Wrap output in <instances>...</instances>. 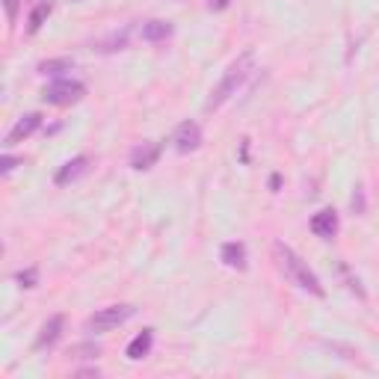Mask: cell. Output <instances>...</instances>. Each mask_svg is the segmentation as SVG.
Segmentation results:
<instances>
[{
    "mask_svg": "<svg viewBox=\"0 0 379 379\" xmlns=\"http://www.w3.org/2000/svg\"><path fill=\"white\" fill-rule=\"evenodd\" d=\"M137 314L134 305H107V309H98L92 317L86 320V329L89 332H110V329H119L122 323H128L131 317Z\"/></svg>",
    "mask_w": 379,
    "mask_h": 379,
    "instance_id": "cell-3",
    "label": "cell"
},
{
    "mask_svg": "<svg viewBox=\"0 0 379 379\" xmlns=\"http://www.w3.org/2000/svg\"><path fill=\"white\" fill-rule=\"evenodd\" d=\"M231 6V0H208V9L210 12H223V9H228Z\"/></svg>",
    "mask_w": 379,
    "mask_h": 379,
    "instance_id": "cell-22",
    "label": "cell"
},
{
    "mask_svg": "<svg viewBox=\"0 0 379 379\" xmlns=\"http://www.w3.org/2000/svg\"><path fill=\"white\" fill-rule=\"evenodd\" d=\"M338 276L344 279V284L350 287V291H353L358 299H365V297H368V294H365V287H362V282H358V276L350 273V267H347V264H338Z\"/></svg>",
    "mask_w": 379,
    "mask_h": 379,
    "instance_id": "cell-16",
    "label": "cell"
},
{
    "mask_svg": "<svg viewBox=\"0 0 379 379\" xmlns=\"http://www.w3.org/2000/svg\"><path fill=\"white\" fill-rule=\"evenodd\" d=\"M160 142H142V146H137L134 151H131V166L137 169V172H146V169H151L157 160H160Z\"/></svg>",
    "mask_w": 379,
    "mask_h": 379,
    "instance_id": "cell-9",
    "label": "cell"
},
{
    "mask_svg": "<svg viewBox=\"0 0 379 379\" xmlns=\"http://www.w3.org/2000/svg\"><path fill=\"white\" fill-rule=\"evenodd\" d=\"M42 128V116L39 113H27V116H21L15 124H12V131L6 134V139H4V146L6 149H12V146H18V142H24V139H30L36 131Z\"/></svg>",
    "mask_w": 379,
    "mask_h": 379,
    "instance_id": "cell-6",
    "label": "cell"
},
{
    "mask_svg": "<svg viewBox=\"0 0 379 379\" xmlns=\"http://www.w3.org/2000/svg\"><path fill=\"white\" fill-rule=\"evenodd\" d=\"M83 95H86V86H83L80 80H71V78H57V80H53V83L45 89V92H42L45 104H53V107L78 104Z\"/></svg>",
    "mask_w": 379,
    "mask_h": 379,
    "instance_id": "cell-4",
    "label": "cell"
},
{
    "mask_svg": "<svg viewBox=\"0 0 379 379\" xmlns=\"http://www.w3.org/2000/svg\"><path fill=\"white\" fill-rule=\"evenodd\" d=\"M86 169H89V157H86V154H80V157L68 160V164H63V166L57 169V175H53V184H57V187H68V184H75L80 175H86Z\"/></svg>",
    "mask_w": 379,
    "mask_h": 379,
    "instance_id": "cell-8",
    "label": "cell"
},
{
    "mask_svg": "<svg viewBox=\"0 0 379 379\" xmlns=\"http://www.w3.org/2000/svg\"><path fill=\"white\" fill-rule=\"evenodd\" d=\"M4 6H6V18H9V24H15V18H18V6H21V0H4Z\"/></svg>",
    "mask_w": 379,
    "mask_h": 379,
    "instance_id": "cell-19",
    "label": "cell"
},
{
    "mask_svg": "<svg viewBox=\"0 0 379 379\" xmlns=\"http://www.w3.org/2000/svg\"><path fill=\"white\" fill-rule=\"evenodd\" d=\"M172 33H175V27L169 21H160V18L142 24V39H146V42H166Z\"/></svg>",
    "mask_w": 379,
    "mask_h": 379,
    "instance_id": "cell-13",
    "label": "cell"
},
{
    "mask_svg": "<svg viewBox=\"0 0 379 379\" xmlns=\"http://www.w3.org/2000/svg\"><path fill=\"white\" fill-rule=\"evenodd\" d=\"M273 255H276V261H279V267H282V273L291 279L297 287H302V291H309V294H314V297H326V287L320 284V279L314 276V269L305 264L287 243L276 240V243H273Z\"/></svg>",
    "mask_w": 379,
    "mask_h": 379,
    "instance_id": "cell-2",
    "label": "cell"
},
{
    "mask_svg": "<svg viewBox=\"0 0 379 379\" xmlns=\"http://www.w3.org/2000/svg\"><path fill=\"white\" fill-rule=\"evenodd\" d=\"M15 166H18V157H9V154H6L4 160H0V172H4V175H9Z\"/></svg>",
    "mask_w": 379,
    "mask_h": 379,
    "instance_id": "cell-21",
    "label": "cell"
},
{
    "mask_svg": "<svg viewBox=\"0 0 379 379\" xmlns=\"http://www.w3.org/2000/svg\"><path fill=\"white\" fill-rule=\"evenodd\" d=\"M63 329H65V317L63 314H50L42 329H39V338H36V350H50L57 347V341L63 338Z\"/></svg>",
    "mask_w": 379,
    "mask_h": 379,
    "instance_id": "cell-7",
    "label": "cell"
},
{
    "mask_svg": "<svg viewBox=\"0 0 379 379\" xmlns=\"http://www.w3.org/2000/svg\"><path fill=\"white\" fill-rule=\"evenodd\" d=\"M15 282L30 291V287H36V284H39V269H36V267H27V269H21V273L15 276Z\"/></svg>",
    "mask_w": 379,
    "mask_h": 379,
    "instance_id": "cell-17",
    "label": "cell"
},
{
    "mask_svg": "<svg viewBox=\"0 0 379 379\" xmlns=\"http://www.w3.org/2000/svg\"><path fill=\"white\" fill-rule=\"evenodd\" d=\"M68 356H75V358H98L101 356V347L98 344H78V347H71Z\"/></svg>",
    "mask_w": 379,
    "mask_h": 379,
    "instance_id": "cell-18",
    "label": "cell"
},
{
    "mask_svg": "<svg viewBox=\"0 0 379 379\" xmlns=\"http://www.w3.org/2000/svg\"><path fill=\"white\" fill-rule=\"evenodd\" d=\"M78 376H98V368H86V370H78Z\"/></svg>",
    "mask_w": 379,
    "mask_h": 379,
    "instance_id": "cell-23",
    "label": "cell"
},
{
    "mask_svg": "<svg viewBox=\"0 0 379 379\" xmlns=\"http://www.w3.org/2000/svg\"><path fill=\"white\" fill-rule=\"evenodd\" d=\"M71 68H75V63H71L68 57H63V60H48V63L39 65L42 75H50V78H60V75H65V71H71Z\"/></svg>",
    "mask_w": 379,
    "mask_h": 379,
    "instance_id": "cell-14",
    "label": "cell"
},
{
    "mask_svg": "<svg viewBox=\"0 0 379 379\" xmlns=\"http://www.w3.org/2000/svg\"><path fill=\"white\" fill-rule=\"evenodd\" d=\"M220 258H223V264L231 267V269H246V261H249V255H246V243H240V240L223 243Z\"/></svg>",
    "mask_w": 379,
    "mask_h": 379,
    "instance_id": "cell-11",
    "label": "cell"
},
{
    "mask_svg": "<svg viewBox=\"0 0 379 379\" xmlns=\"http://www.w3.org/2000/svg\"><path fill=\"white\" fill-rule=\"evenodd\" d=\"M172 142H175V151H181V154H190V151H196L198 146H202V128H198L196 122H181L175 128V134H172Z\"/></svg>",
    "mask_w": 379,
    "mask_h": 379,
    "instance_id": "cell-5",
    "label": "cell"
},
{
    "mask_svg": "<svg viewBox=\"0 0 379 379\" xmlns=\"http://www.w3.org/2000/svg\"><path fill=\"white\" fill-rule=\"evenodd\" d=\"M252 68H255V53L252 50H246V53H240L237 60H234L228 68H225V75H223V80L216 83V89L210 92V98L205 101V113H213V110H220V107L231 98V95H237V89L249 80V75H252Z\"/></svg>",
    "mask_w": 379,
    "mask_h": 379,
    "instance_id": "cell-1",
    "label": "cell"
},
{
    "mask_svg": "<svg viewBox=\"0 0 379 379\" xmlns=\"http://www.w3.org/2000/svg\"><path fill=\"white\" fill-rule=\"evenodd\" d=\"M48 15H50V4L48 0H42V4H36V9L30 12V33H39L42 30V24L48 21Z\"/></svg>",
    "mask_w": 379,
    "mask_h": 379,
    "instance_id": "cell-15",
    "label": "cell"
},
{
    "mask_svg": "<svg viewBox=\"0 0 379 379\" xmlns=\"http://www.w3.org/2000/svg\"><path fill=\"white\" fill-rule=\"evenodd\" d=\"M151 344H154V329H142L131 344H128V350H124V356L131 358V362H139V358H146L149 353H151Z\"/></svg>",
    "mask_w": 379,
    "mask_h": 379,
    "instance_id": "cell-12",
    "label": "cell"
},
{
    "mask_svg": "<svg viewBox=\"0 0 379 379\" xmlns=\"http://www.w3.org/2000/svg\"><path fill=\"white\" fill-rule=\"evenodd\" d=\"M353 210H356V213H365V196H362V187H356V193H353Z\"/></svg>",
    "mask_w": 379,
    "mask_h": 379,
    "instance_id": "cell-20",
    "label": "cell"
},
{
    "mask_svg": "<svg viewBox=\"0 0 379 379\" xmlns=\"http://www.w3.org/2000/svg\"><path fill=\"white\" fill-rule=\"evenodd\" d=\"M338 213L332 210V208H326V210H320V213H314L311 216V231L317 234L320 240H332L335 234H338Z\"/></svg>",
    "mask_w": 379,
    "mask_h": 379,
    "instance_id": "cell-10",
    "label": "cell"
}]
</instances>
